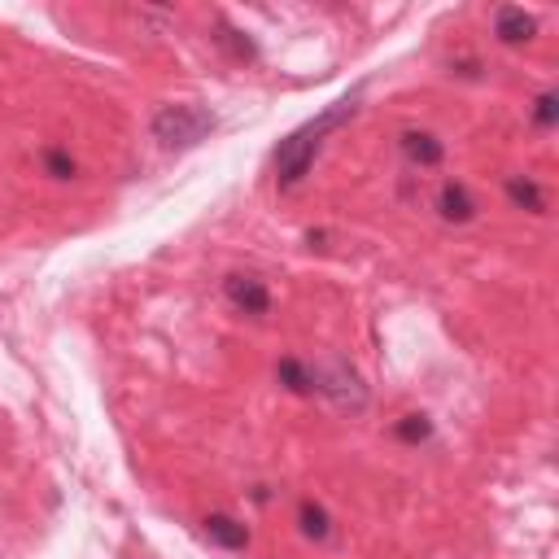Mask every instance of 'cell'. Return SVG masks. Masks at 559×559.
<instances>
[{"label":"cell","instance_id":"6da1fadb","mask_svg":"<svg viewBox=\"0 0 559 559\" xmlns=\"http://www.w3.org/2000/svg\"><path fill=\"white\" fill-rule=\"evenodd\" d=\"M354 110H359V97H346V101L332 105V110H324L319 118H311L306 127H297L289 140H280V149H276V184H280V193H293V188L311 175L315 153H319V145H324V136L337 132L341 123H350Z\"/></svg>","mask_w":559,"mask_h":559},{"label":"cell","instance_id":"4fadbf2b","mask_svg":"<svg viewBox=\"0 0 559 559\" xmlns=\"http://www.w3.org/2000/svg\"><path fill=\"white\" fill-rule=\"evenodd\" d=\"M214 40L223 44V49H228L236 62H254L258 57V49H254V40H249V35H241V31H232L228 22H219V35H214Z\"/></svg>","mask_w":559,"mask_h":559},{"label":"cell","instance_id":"9a60e30c","mask_svg":"<svg viewBox=\"0 0 559 559\" xmlns=\"http://www.w3.org/2000/svg\"><path fill=\"white\" fill-rule=\"evenodd\" d=\"M533 123L538 127H555L559 123V97L555 92H542L538 105H533Z\"/></svg>","mask_w":559,"mask_h":559},{"label":"cell","instance_id":"9c48e42d","mask_svg":"<svg viewBox=\"0 0 559 559\" xmlns=\"http://www.w3.org/2000/svg\"><path fill=\"white\" fill-rule=\"evenodd\" d=\"M507 201L516 210H529V214H546V193L533 175H511L507 180Z\"/></svg>","mask_w":559,"mask_h":559},{"label":"cell","instance_id":"3957f363","mask_svg":"<svg viewBox=\"0 0 559 559\" xmlns=\"http://www.w3.org/2000/svg\"><path fill=\"white\" fill-rule=\"evenodd\" d=\"M311 372H315V394L328 398L332 407H341V411H363L367 407V385L346 359L315 363Z\"/></svg>","mask_w":559,"mask_h":559},{"label":"cell","instance_id":"8992f818","mask_svg":"<svg viewBox=\"0 0 559 559\" xmlns=\"http://www.w3.org/2000/svg\"><path fill=\"white\" fill-rule=\"evenodd\" d=\"M494 35H498V44H507V49L529 44L533 35H538V18L525 14V9H516V5H503L494 14Z\"/></svg>","mask_w":559,"mask_h":559},{"label":"cell","instance_id":"7a4b0ae2","mask_svg":"<svg viewBox=\"0 0 559 559\" xmlns=\"http://www.w3.org/2000/svg\"><path fill=\"white\" fill-rule=\"evenodd\" d=\"M153 140L171 153H184V149H197L201 140L214 132V114L206 105H162L149 123Z\"/></svg>","mask_w":559,"mask_h":559},{"label":"cell","instance_id":"30bf717a","mask_svg":"<svg viewBox=\"0 0 559 559\" xmlns=\"http://www.w3.org/2000/svg\"><path fill=\"white\" fill-rule=\"evenodd\" d=\"M297 529H302L306 542H328L332 538V516L315 503V498H306V503L297 507Z\"/></svg>","mask_w":559,"mask_h":559},{"label":"cell","instance_id":"277c9868","mask_svg":"<svg viewBox=\"0 0 559 559\" xmlns=\"http://www.w3.org/2000/svg\"><path fill=\"white\" fill-rule=\"evenodd\" d=\"M223 297L236 306L241 315H254V319H263L267 311H271V293H267V284L258 280V276H228L223 280Z\"/></svg>","mask_w":559,"mask_h":559},{"label":"cell","instance_id":"8fae6325","mask_svg":"<svg viewBox=\"0 0 559 559\" xmlns=\"http://www.w3.org/2000/svg\"><path fill=\"white\" fill-rule=\"evenodd\" d=\"M276 380L289 389V394H297V398H311L315 394V372H311V363H302V359H280Z\"/></svg>","mask_w":559,"mask_h":559},{"label":"cell","instance_id":"7c38bea8","mask_svg":"<svg viewBox=\"0 0 559 559\" xmlns=\"http://www.w3.org/2000/svg\"><path fill=\"white\" fill-rule=\"evenodd\" d=\"M394 437L407 442V446H420V442L433 437V420H428V415H402V420L394 424Z\"/></svg>","mask_w":559,"mask_h":559},{"label":"cell","instance_id":"5b68a950","mask_svg":"<svg viewBox=\"0 0 559 559\" xmlns=\"http://www.w3.org/2000/svg\"><path fill=\"white\" fill-rule=\"evenodd\" d=\"M437 219L442 223H455V228H463V223H472L477 219V197L468 193V184H459V180H446L442 188H437Z\"/></svg>","mask_w":559,"mask_h":559},{"label":"cell","instance_id":"52a82bcc","mask_svg":"<svg viewBox=\"0 0 559 559\" xmlns=\"http://www.w3.org/2000/svg\"><path fill=\"white\" fill-rule=\"evenodd\" d=\"M398 149H402V158H407L411 166H437L446 158L442 140H437L433 132H420V127H407V132L398 136Z\"/></svg>","mask_w":559,"mask_h":559},{"label":"cell","instance_id":"ba28073f","mask_svg":"<svg viewBox=\"0 0 559 559\" xmlns=\"http://www.w3.org/2000/svg\"><path fill=\"white\" fill-rule=\"evenodd\" d=\"M201 533H206V542L223 546V551H245L249 546V529L241 525V520L223 516V511H214V516L201 520Z\"/></svg>","mask_w":559,"mask_h":559},{"label":"cell","instance_id":"5bb4252c","mask_svg":"<svg viewBox=\"0 0 559 559\" xmlns=\"http://www.w3.org/2000/svg\"><path fill=\"white\" fill-rule=\"evenodd\" d=\"M44 171L53 175V180H75V158H70L66 149H44Z\"/></svg>","mask_w":559,"mask_h":559}]
</instances>
